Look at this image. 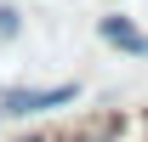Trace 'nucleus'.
<instances>
[{
    "label": "nucleus",
    "instance_id": "obj_1",
    "mask_svg": "<svg viewBox=\"0 0 148 142\" xmlns=\"http://www.w3.org/2000/svg\"><path fill=\"white\" fill-rule=\"evenodd\" d=\"M80 102V80L63 85H6L0 91V119H29V114H51V108Z\"/></svg>",
    "mask_w": 148,
    "mask_h": 142
},
{
    "label": "nucleus",
    "instance_id": "obj_2",
    "mask_svg": "<svg viewBox=\"0 0 148 142\" xmlns=\"http://www.w3.org/2000/svg\"><path fill=\"white\" fill-rule=\"evenodd\" d=\"M97 40H103V46H114V51H125V57H148V34L125 17V12L97 17Z\"/></svg>",
    "mask_w": 148,
    "mask_h": 142
},
{
    "label": "nucleus",
    "instance_id": "obj_3",
    "mask_svg": "<svg viewBox=\"0 0 148 142\" xmlns=\"http://www.w3.org/2000/svg\"><path fill=\"white\" fill-rule=\"evenodd\" d=\"M17 34H23V12L17 6H0V46H12Z\"/></svg>",
    "mask_w": 148,
    "mask_h": 142
},
{
    "label": "nucleus",
    "instance_id": "obj_4",
    "mask_svg": "<svg viewBox=\"0 0 148 142\" xmlns=\"http://www.w3.org/2000/svg\"><path fill=\"white\" fill-rule=\"evenodd\" d=\"M143 137H148V108H143Z\"/></svg>",
    "mask_w": 148,
    "mask_h": 142
},
{
    "label": "nucleus",
    "instance_id": "obj_5",
    "mask_svg": "<svg viewBox=\"0 0 148 142\" xmlns=\"http://www.w3.org/2000/svg\"><path fill=\"white\" fill-rule=\"evenodd\" d=\"M17 142H46V137H17Z\"/></svg>",
    "mask_w": 148,
    "mask_h": 142
}]
</instances>
